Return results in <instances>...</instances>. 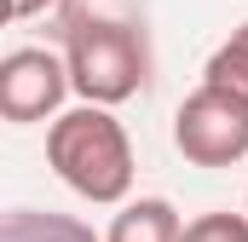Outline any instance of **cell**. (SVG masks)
Wrapping results in <instances>:
<instances>
[{"instance_id":"cell-1","label":"cell","mask_w":248,"mask_h":242,"mask_svg":"<svg viewBox=\"0 0 248 242\" xmlns=\"http://www.w3.org/2000/svg\"><path fill=\"white\" fill-rule=\"evenodd\" d=\"M46 162L75 196H87L98 208L127 202V190H133V144H127V127L104 104L63 110L46 127Z\"/></svg>"},{"instance_id":"cell-2","label":"cell","mask_w":248,"mask_h":242,"mask_svg":"<svg viewBox=\"0 0 248 242\" xmlns=\"http://www.w3.org/2000/svg\"><path fill=\"white\" fill-rule=\"evenodd\" d=\"M63 63H69V87L87 104L110 110V104H127L133 92H144V81H150V41L127 17H75Z\"/></svg>"},{"instance_id":"cell-3","label":"cell","mask_w":248,"mask_h":242,"mask_svg":"<svg viewBox=\"0 0 248 242\" xmlns=\"http://www.w3.org/2000/svg\"><path fill=\"white\" fill-rule=\"evenodd\" d=\"M173 144L190 167H237L248 156V104L219 87H196L173 116Z\"/></svg>"},{"instance_id":"cell-4","label":"cell","mask_w":248,"mask_h":242,"mask_svg":"<svg viewBox=\"0 0 248 242\" xmlns=\"http://www.w3.org/2000/svg\"><path fill=\"white\" fill-rule=\"evenodd\" d=\"M69 87V63L46 46H17L0 58V116L12 127H29V121H58V104Z\"/></svg>"},{"instance_id":"cell-5","label":"cell","mask_w":248,"mask_h":242,"mask_svg":"<svg viewBox=\"0 0 248 242\" xmlns=\"http://www.w3.org/2000/svg\"><path fill=\"white\" fill-rule=\"evenodd\" d=\"M179 237H185L179 208L168 196H139V202H127L116 213V225H110L104 242H179Z\"/></svg>"},{"instance_id":"cell-6","label":"cell","mask_w":248,"mask_h":242,"mask_svg":"<svg viewBox=\"0 0 248 242\" xmlns=\"http://www.w3.org/2000/svg\"><path fill=\"white\" fill-rule=\"evenodd\" d=\"M0 242H104L93 237V225L69 219V213H41V208H12L0 219Z\"/></svg>"},{"instance_id":"cell-7","label":"cell","mask_w":248,"mask_h":242,"mask_svg":"<svg viewBox=\"0 0 248 242\" xmlns=\"http://www.w3.org/2000/svg\"><path fill=\"white\" fill-rule=\"evenodd\" d=\"M202 87H219V92H231L237 104H248V23L231 29L225 46H214V58L202 69Z\"/></svg>"},{"instance_id":"cell-8","label":"cell","mask_w":248,"mask_h":242,"mask_svg":"<svg viewBox=\"0 0 248 242\" xmlns=\"http://www.w3.org/2000/svg\"><path fill=\"white\" fill-rule=\"evenodd\" d=\"M179 242H248V213H202L185 225Z\"/></svg>"},{"instance_id":"cell-9","label":"cell","mask_w":248,"mask_h":242,"mask_svg":"<svg viewBox=\"0 0 248 242\" xmlns=\"http://www.w3.org/2000/svg\"><path fill=\"white\" fill-rule=\"evenodd\" d=\"M46 6H58V0H6V17L17 23V17H35V12H46Z\"/></svg>"}]
</instances>
